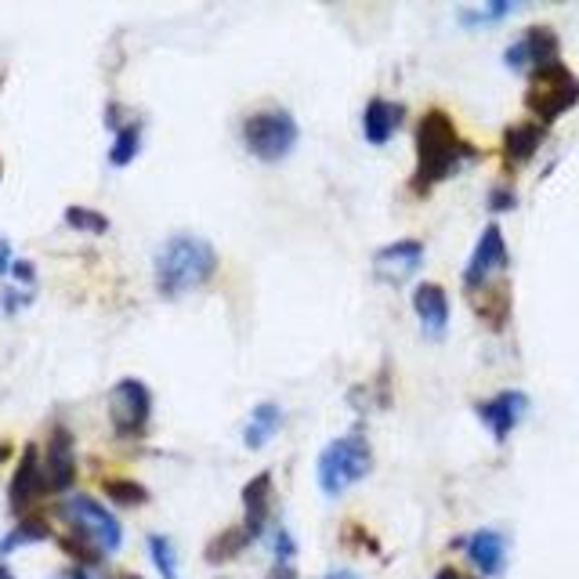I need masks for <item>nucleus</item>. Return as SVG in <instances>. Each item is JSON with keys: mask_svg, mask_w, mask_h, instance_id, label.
Segmentation results:
<instances>
[{"mask_svg": "<svg viewBox=\"0 0 579 579\" xmlns=\"http://www.w3.org/2000/svg\"><path fill=\"white\" fill-rule=\"evenodd\" d=\"M515 189H511V182H504V185H492V192H489V211H511L515 206Z\"/></svg>", "mask_w": 579, "mask_h": 579, "instance_id": "nucleus-28", "label": "nucleus"}, {"mask_svg": "<svg viewBox=\"0 0 579 579\" xmlns=\"http://www.w3.org/2000/svg\"><path fill=\"white\" fill-rule=\"evenodd\" d=\"M153 417V392L142 380L123 377L109 392V424L120 438H142Z\"/></svg>", "mask_w": 579, "mask_h": 579, "instance_id": "nucleus-7", "label": "nucleus"}, {"mask_svg": "<svg viewBox=\"0 0 579 579\" xmlns=\"http://www.w3.org/2000/svg\"><path fill=\"white\" fill-rule=\"evenodd\" d=\"M478 153L464 142L457 123L446 109H427L417 123V171H413V192H431L438 182L453 177L467 160Z\"/></svg>", "mask_w": 579, "mask_h": 579, "instance_id": "nucleus-1", "label": "nucleus"}, {"mask_svg": "<svg viewBox=\"0 0 579 579\" xmlns=\"http://www.w3.org/2000/svg\"><path fill=\"white\" fill-rule=\"evenodd\" d=\"M251 544H254L251 532H246L243 526H228V529L217 532L211 544H206V555H203V558L211 561V565H225V561H232V558H240Z\"/></svg>", "mask_w": 579, "mask_h": 579, "instance_id": "nucleus-21", "label": "nucleus"}, {"mask_svg": "<svg viewBox=\"0 0 579 579\" xmlns=\"http://www.w3.org/2000/svg\"><path fill=\"white\" fill-rule=\"evenodd\" d=\"M420 265H424V243L420 240H395L374 254V275L380 283H392V286L406 283Z\"/></svg>", "mask_w": 579, "mask_h": 579, "instance_id": "nucleus-13", "label": "nucleus"}, {"mask_svg": "<svg viewBox=\"0 0 579 579\" xmlns=\"http://www.w3.org/2000/svg\"><path fill=\"white\" fill-rule=\"evenodd\" d=\"M374 467V449H369V438L363 431L341 435L334 438L315 460V478H319V489L326 496H341L344 489H352L355 481H363Z\"/></svg>", "mask_w": 579, "mask_h": 579, "instance_id": "nucleus-3", "label": "nucleus"}, {"mask_svg": "<svg viewBox=\"0 0 579 579\" xmlns=\"http://www.w3.org/2000/svg\"><path fill=\"white\" fill-rule=\"evenodd\" d=\"M464 555L481 576H504L507 569V540L496 529H478L464 540Z\"/></svg>", "mask_w": 579, "mask_h": 579, "instance_id": "nucleus-15", "label": "nucleus"}, {"mask_svg": "<svg viewBox=\"0 0 579 579\" xmlns=\"http://www.w3.org/2000/svg\"><path fill=\"white\" fill-rule=\"evenodd\" d=\"M467 301H471V308L481 323H486L489 329H500L507 326V319H511V305H515V297H511V286H507L504 280L500 283H481L478 290H467Z\"/></svg>", "mask_w": 579, "mask_h": 579, "instance_id": "nucleus-14", "label": "nucleus"}, {"mask_svg": "<svg viewBox=\"0 0 579 579\" xmlns=\"http://www.w3.org/2000/svg\"><path fill=\"white\" fill-rule=\"evenodd\" d=\"M48 492V478H44V457H40L37 446H26L22 449V460L11 475V486H8V507L16 511L19 518L30 515V507Z\"/></svg>", "mask_w": 579, "mask_h": 579, "instance_id": "nucleus-10", "label": "nucleus"}, {"mask_svg": "<svg viewBox=\"0 0 579 579\" xmlns=\"http://www.w3.org/2000/svg\"><path fill=\"white\" fill-rule=\"evenodd\" d=\"M8 457H11V446H8V443H0V464H4Z\"/></svg>", "mask_w": 579, "mask_h": 579, "instance_id": "nucleus-35", "label": "nucleus"}, {"mask_svg": "<svg viewBox=\"0 0 579 579\" xmlns=\"http://www.w3.org/2000/svg\"><path fill=\"white\" fill-rule=\"evenodd\" d=\"M511 11H518V4H511V0H492V4H481V8H460L457 16L464 26H486V22L511 16Z\"/></svg>", "mask_w": 579, "mask_h": 579, "instance_id": "nucleus-27", "label": "nucleus"}, {"mask_svg": "<svg viewBox=\"0 0 579 579\" xmlns=\"http://www.w3.org/2000/svg\"><path fill=\"white\" fill-rule=\"evenodd\" d=\"M435 579H478V576H471V572L453 569V565H446V569H438V572H435Z\"/></svg>", "mask_w": 579, "mask_h": 579, "instance_id": "nucleus-31", "label": "nucleus"}, {"mask_svg": "<svg viewBox=\"0 0 579 579\" xmlns=\"http://www.w3.org/2000/svg\"><path fill=\"white\" fill-rule=\"evenodd\" d=\"M576 105H579V77L565 62L544 65V69H536V73H529L526 109L536 123L547 128V123H555Z\"/></svg>", "mask_w": 579, "mask_h": 579, "instance_id": "nucleus-4", "label": "nucleus"}, {"mask_svg": "<svg viewBox=\"0 0 579 579\" xmlns=\"http://www.w3.org/2000/svg\"><path fill=\"white\" fill-rule=\"evenodd\" d=\"M48 536H51V526H48L44 518L26 515V518H19V526L4 536V544H0V555H8V550H16L22 544H40V540H48Z\"/></svg>", "mask_w": 579, "mask_h": 579, "instance_id": "nucleus-23", "label": "nucleus"}, {"mask_svg": "<svg viewBox=\"0 0 579 579\" xmlns=\"http://www.w3.org/2000/svg\"><path fill=\"white\" fill-rule=\"evenodd\" d=\"M326 579H358L355 572H348V569H337V572H329Z\"/></svg>", "mask_w": 579, "mask_h": 579, "instance_id": "nucleus-34", "label": "nucleus"}, {"mask_svg": "<svg viewBox=\"0 0 579 579\" xmlns=\"http://www.w3.org/2000/svg\"><path fill=\"white\" fill-rule=\"evenodd\" d=\"M51 579H91L84 569H65V572H59V576H51Z\"/></svg>", "mask_w": 579, "mask_h": 579, "instance_id": "nucleus-33", "label": "nucleus"}, {"mask_svg": "<svg viewBox=\"0 0 579 579\" xmlns=\"http://www.w3.org/2000/svg\"><path fill=\"white\" fill-rule=\"evenodd\" d=\"M403 113L406 109L398 102H388V99H369L366 109H363V134L369 145H384L388 138L398 131V123H403Z\"/></svg>", "mask_w": 579, "mask_h": 579, "instance_id": "nucleus-19", "label": "nucleus"}, {"mask_svg": "<svg viewBox=\"0 0 579 579\" xmlns=\"http://www.w3.org/2000/svg\"><path fill=\"white\" fill-rule=\"evenodd\" d=\"M507 265H511V254H507V240H504L500 225H486L471 257H467L464 290H478L481 283H492V275L507 272Z\"/></svg>", "mask_w": 579, "mask_h": 579, "instance_id": "nucleus-8", "label": "nucleus"}, {"mask_svg": "<svg viewBox=\"0 0 579 579\" xmlns=\"http://www.w3.org/2000/svg\"><path fill=\"white\" fill-rule=\"evenodd\" d=\"M301 138V128L290 109H280V105H268V109H257L243 120V145L246 153L265 160V163H275V160H286L294 153Z\"/></svg>", "mask_w": 579, "mask_h": 579, "instance_id": "nucleus-5", "label": "nucleus"}, {"mask_svg": "<svg viewBox=\"0 0 579 579\" xmlns=\"http://www.w3.org/2000/svg\"><path fill=\"white\" fill-rule=\"evenodd\" d=\"M8 268H16V265H11V243L0 240V275H4Z\"/></svg>", "mask_w": 579, "mask_h": 579, "instance_id": "nucleus-32", "label": "nucleus"}, {"mask_svg": "<svg viewBox=\"0 0 579 579\" xmlns=\"http://www.w3.org/2000/svg\"><path fill=\"white\" fill-rule=\"evenodd\" d=\"M475 413H478V420L492 431L496 443H504V438L521 424V417L529 413V395L515 392V388L496 392L492 398H481V403L475 406Z\"/></svg>", "mask_w": 579, "mask_h": 579, "instance_id": "nucleus-11", "label": "nucleus"}, {"mask_svg": "<svg viewBox=\"0 0 579 579\" xmlns=\"http://www.w3.org/2000/svg\"><path fill=\"white\" fill-rule=\"evenodd\" d=\"M105 496L120 507H142L149 500V489L131 478H105Z\"/></svg>", "mask_w": 579, "mask_h": 579, "instance_id": "nucleus-26", "label": "nucleus"}, {"mask_svg": "<svg viewBox=\"0 0 579 579\" xmlns=\"http://www.w3.org/2000/svg\"><path fill=\"white\" fill-rule=\"evenodd\" d=\"M149 555H153V565L160 569L163 579H182V572H177V550H174L171 536H163V532L149 536Z\"/></svg>", "mask_w": 579, "mask_h": 579, "instance_id": "nucleus-24", "label": "nucleus"}, {"mask_svg": "<svg viewBox=\"0 0 579 579\" xmlns=\"http://www.w3.org/2000/svg\"><path fill=\"white\" fill-rule=\"evenodd\" d=\"M44 478H48V492H65L73 489L77 481V443L69 427H51L48 435V449H44Z\"/></svg>", "mask_w": 579, "mask_h": 579, "instance_id": "nucleus-12", "label": "nucleus"}, {"mask_svg": "<svg viewBox=\"0 0 579 579\" xmlns=\"http://www.w3.org/2000/svg\"><path fill=\"white\" fill-rule=\"evenodd\" d=\"M268 579H297L294 561H275V565H272V572H268Z\"/></svg>", "mask_w": 579, "mask_h": 579, "instance_id": "nucleus-30", "label": "nucleus"}, {"mask_svg": "<svg viewBox=\"0 0 579 579\" xmlns=\"http://www.w3.org/2000/svg\"><path fill=\"white\" fill-rule=\"evenodd\" d=\"M113 579H142V576H134V572H120V576H113Z\"/></svg>", "mask_w": 579, "mask_h": 579, "instance_id": "nucleus-37", "label": "nucleus"}, {"mask_svg": "<svg viewBox=\"0 0 579 579\" xmlns=\"http://www.w3.org/2000/svg\"><path fill=\"white\" fill-rule=\"evenodd\" d=\"M504 62L511 69H518V73L521 69L536 73V69L561 62V40H558L555 30H550V26H529V30L521 33L511 48H507Z\"/></svg>", "mask_w": 579, "mask_h": 579, "instance_id": "nucleus-9", "label": "nucleus"}, {"mask_svg": "<svg viewBox=\"0 0 579 579\" xmlns=\"http://www.w3.org/2000/svg\"><path fill=\"white\" fill-rule=\"evenodd\" d=\"M62 518L69 521V529H73L80 540H88L94 550H102V555H116L123 547V526L116 521V515L105 511L88 492L69 496L62 504Z\"/></svg>", "mask_w": 579, "mask_h": 579, "instance_id": "nucleus-6", "label": "nucleus"}, {"mask_svg": "<svg viewBox=\"0 0 579 579\" xmlns=\"http://www.w3.org/2000/svg\"><path fill=\"white\" fill-rule=\"evenodd\" d=\"M283 427V406H275V403H261L254 406L251 413V420H246V431H243V443L246 449H261V446H268V438L280 431Z\"/></svg>", "mask_w": 579, "mask_h": 579, "instance_id": "nucleus-20", "label": "nucleus"}, {"mask_svg": "<svg viewBox=\"0 0 579 579\" xmlns=\"http://www.w3.org/2000/svg\"><path fill=\"white\" fill-rule=\"evenodd\" d=\"M413 312L420 315V326L431 337H443L449 326V294L438 283H420L413 290Z\"/></svg>", "mask_w": 579, "mask_h": 579, "instance_id": "nucleus-17", "label": "nucleus"}, {"mask_svg": "<svg viewBox=\"0 0 579 579\" xmlns=\"http://www.w3.org/2000/svg\"><path fill=\"white\" fill-rule=\"evenodd\" d=\"M0 579H16V576H11V569H8V565H0Z\"/></svg>", "mask_w": 579, "mask_h": 579, "instance_id": "nucleus-36", "label": "nucleus"}, {"mask_svg": "<svg viewBox=\"0 0 579 579\" xmlns=\"http://www.w3.org/2000/svg\"><path fill=\"white\" fill-rule=\"evenodd\" d=\"M272 518V475L261 471L243 486V529L257 540Z\"/></svg>", "mask_w": 579, "mask_h": 579, "instance_id": "nucleus-16", "label": "nucleus"}, {"mask_svg": "<svg viewBox=\"0 0 579 579\" xmlns=\"http://www.w3.org/2000/svg\"><path fill=\"white\" fill-rule=\"evenodd\" d=\"M65 225L77 228V232H91V236H102V232H109V217L102 211H94V206H65Z\"/></svg>", "mask_w": 579, "mask_h": 579, "instance_id": "nucleus-25", "label": "nucleus"}, {"mask_svg": "<svg viewBox=\"0 0 579 579\" xmlns=\"http://www.w3.org/2000/svg\"><path fill=\"white\" fill-rule=\"evenodd\" d=\"M272 547H275V561H294V555H297V544H294V536H290L283 526L275 529V540H272Z\"/></svg>", "mask_w": 579, "mask_h": 579, "instance_id": "nucleus-29", "label": "nucleus"}, {"mask_svg": "<svg viewBox=\"0 0 579 579\" xmlns=\"http://www.w3.org/2000/svg\"><path fill=\"white\" fill-rule=\"evenodd\" d=\"M217 272V251L203 236H192V232H174L156 251L153 261V280L160 297H185L192 290H200L203 283H211Z\"/></svg>", "mask_w": 579, "mask_h": 579, "instance_id": "nucleus-2", "label": "nucleus"}, {"mask_svg": "<svg viewBox=\"0 0 579 579\" xmlns=\"http://www.w3.org/2000/svg\"><path fill=\"white\" fill-rule=\"evenodd\" d=\"M142 149V120H128L113 138V149H109V163L113 167H128Z\"/></svg>", "mask_w": 579, "mask_h": 579, "instance_id": "nucleus-22", "label": "nucleus"}, {"mask_svg": "<svg viewBox=\"0 0 579 579\" xmlns=\"http://www.w3.org/2000/svg\"><path fill=\"white\" fill-rule=\"evenodd\" d=\"M547 138V128L536 120H521V123H511V128L504 131V160L511 163V167H521V163H529L536 153H540Z\"/></svg>", "mask_w": 579, "mask_h": 579, "instance_id": "nucleus-18", "label": "nucleus"}]
</instances>
